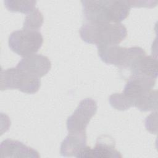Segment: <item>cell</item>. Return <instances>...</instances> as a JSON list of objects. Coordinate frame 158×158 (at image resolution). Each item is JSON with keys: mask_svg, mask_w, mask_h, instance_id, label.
Masks as SVG:
<instances>
[{"mask_svg": "<svg viewBox=\"0 0 158 158\" xmlns=\"http://www.w3.org/2000/svg\"><path fill=\"white\" fill-rule=\"evenodd\" d=\"M86 138L85 131L69 133L60 145L61 156L77 157L86 146Z\"/></svg>", "mask_w": 158, "mask_h": 158, "instance_id": "obj_11", "label": "cell"}, {"mask_svg": "<svg viewBox=\"0 0 158 158\" xmlns=\"http://www.w3.org/2000/svg\"><path fill=\"white\" fill-rule=\"evenodd\" d=\"M81 38L98 47L117 45L127 35L126 27L121 23H89L83 24L79 30Z\"/></svg>", "mask_w": 158, "mask_h": 158, "instance_id": "obj_2", "label": "cell"}, {"mask_svg": "<svg viewBox=\"0 0 158 158\" xmlns=\"http://www.w3.org/2000/svg\"><path fill=\"white\" fill-rule=\"evenodd\" d=\"M83 14L89 23H120L128 15V1H81Z\"/></svg>", "mask_w": 158, "mask_h": 158, "instance_id": "obj_1", "label": "cell"}, {"mask_svg": "<svg viewBox=\"0 0 158 158\" xmlns=\"http://www.w3.org/2000/svg\"><path fill=\"white\" fill-rule=\"evenodd\" d=\"M131 75H142L156 79L157 77V60L151 56L139 57L130 69Z\"/></svg>", "mask_w": 158, "mask_h": 158, "instance_id": "obj_12", "label": "cell"}, {"mask_svg": "<svg viewBox=\"0 0 158 158\" xmlns=\"http://www.w3.org/2000/svg\"><path fill=\"white\" fill-rule=\"evenodd\" d=\"M96 111L97 104L92 98H86L81 101L73 114L67 120L69 133L85 131Z\"/></svg>", "mask_w": 158, "mask_h": 158, "instance_id": "obj_6", "label": "cell"}, {"mask_svg": "<svg viewBox=\"0 0 158 158\" xmlns=\"http://www.w3.org/2000/svg\"><path fill=\"white\" fill-rule=\"evenodd\" d=\"M16 67L40 78L49 71L51 63L48 57L34 54L23 57L19 62Z\"/></svg>", "mask_w": 158, "mask_h": 158, "instance_id": "obj_9", "label": "cell"}, {"mask_svg": "<svg viewBox=\"0 0 158 158\" xmlns=\"http://www.w3.org/2000/svg\"><path fill=\"white\" fill-rule=\"evenodd\" d=\"M120 153L115 149L114 139L108 135H102L98 138L94 148L85 146L77 156V158H119Z\"/></svg>", "mask_w": 158, "mask_h": 158, "instance_id": "obj_7", "label": "cell"}, {"mask_svg": "<svg viewBox=\"0 0 158 158\" xmlns=\"http://www.w3.org/2000/svg\"><path fill=\"white\" fill-rule=\"evenodd\" d=\"M43 42V38L39 31L27 30L23 28L11 33L8 41L10 49L23 57L38 52Z\"/></svg>", "mask_w": 158, "mask_h": 158, "instance_id": "obj_5", "label": "cell"}, {"mask_svg": "<svg viewBox=\"0 0 158 158\" xmlns=\"http://www.w3.org/2000/svg\"><path fill=\"white\" fill-rule=\"evenodd\" d=\"M43 23V16L38 8L28 14L23 22V29L39 31Z\"/></svg>", "mask_w": 158, "mask_h": 158, "instance_id": "obj_15", "label": "cell"}, {"mask_svg": "<svg viewBox=\"0 0 158 158\" xmlns=\"http://www.w3.org/2000/svg\"><path fill=\"white\" fill-rule=\"evenodd\" d=\"M156 83V79L142 75H131L127 82L123 93L132 102L151 91Z\"/></svg>", "mask_w": 158, "mask_h": 158, "instance_id": "obj_8", "label": "cell"}, {"mask_svg": "<svg viewBox=\"0 0 158 158\" xmlns=\"http://www.w3.org/2000/svg\"><path fill=\"white\" fill-rule=\"evenodd\" d=\"M1 156L2 157H40L35 149L25 145L17 140L5 139L0 145Z\"/></svg>", "mask_w": 158, "mask_h": 158, "instance_id": "obj_10", "label": "cell"}, {"mask_svg": "<svg viewBox=\"0 0 158 158\" xmlns=\"http://www.w3.org/2000/svg\"><path fill=\"white\" fill-rule=\"evenodd\" d=\"M6 9L10 12H20L29 14L34 10L36 1H14L5 0L4 1Z\"/></svg>", "mask_w": 158, "mask_h": 158, "instance_id": "obj_14", "label": "cell"}, {"mask_svg": "<svg viewBox=\"0 0 158 158\" xmlns=\"http://www.w3.org/2000/svg\"><path fill=\"white\" fill-rule=\"evenodd\" d=\"M98 53L101 59L107 64L123 69H130L141 57L146 55L140 47L123 48L118 45L98 47Z\"/></svg>", "mask_w": 158, "mask_h": 158, "instance_id": "obj_3", "label": "cell"}, {"mask_svg": "<svg viewBox=\"0 0 158 158\" xmlns=\"http://www.w3.org/2000/svg\"><path fill=\"white\" fill-rule=\"evenodd\" d=\"M41 86L40 78L27 73L17 67L1 70V90L19 89L27 93H36Z\"/></svg>", "mask_w": 158, "mask_h": 158, "instance_id": "obj_4", "label": "cell"}, {"mask_svg": "<svg viewBox=\"0 0 158 158\" xmlns=\"http://www.w3.org/2000/svg\"><path fill=\"white\" fill-rule=\"evenodd\" d=\"M109 101L112 107L119 110H125L133 106L131 100L123 93L112 94L109 96Z\"/></svg>", "mask_w": 158, "mask_h": 158, "instance_id": "obj_16", "label": "cell"}, {"mask_svg": "<svg viewBox=\"0 0 158 158\" xmlns=\"http://www.w3.org/2000/svg\"><path fill=\"white\" fill-rule=\"evenodd\" d=\"M134 106L141 111H149L157 107V92L152 89L141 96L134 104Z\"/></svg>", "mask_w": 158, "mask_h": 158, "instance_id": "obj_13", "label": "cell"}]
</instances>
